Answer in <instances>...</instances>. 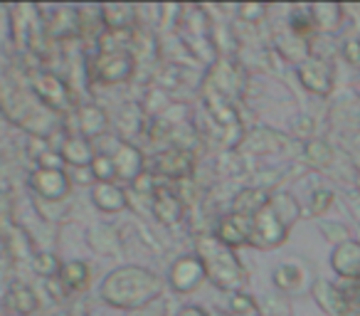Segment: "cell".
Masks as SVG:
<instances>
[{
	"mask_svg": "<svg viewBox=\"0 0 360 316\" xmlns=\"http://www.w3.org/2000/svg\"><path fill=\"white\" fill-rule=\"evenodd\" d=\"M333 267L345 277H360V245L345 242L343 247L335 250Z\"/></svg>",
	"mask_w": 360,
	"mask_h": 316,
	"instance_id": "9c48e42d",
	"label": "cell"
},
{
	"mask_svg": "<svg viewBox=\"0 0 360 316\" xmlns=\"http://www.w3.org/2000/svg\"><path fill=\"white\" fill-rule=\"evenodd\" d=\"M301 80L309 89L319 91V94H326L330 89V72H328V65L323 62L314 60V62H306L301 65Z\"/></svg>",
	"mask_w": 360,
	"mask_h": 316,
	"instance_id": "52a82bcc",
	"label": "cell"
},
{
	"mask_svg": "<svg viewBox=\"0 0 360 316\" xmlns=\"http://www.w3.org/2000/svg\"><path fill=\"white\" fill-rule=\"evenodd\" d=\"M217 237L227 245H242L247 242V237H252V222L245 215H230L220 222Z\"/></svg>",
	"mask_w": 360,
	"mask_h": 316,
	"instance_id": "8992f818",
	"label": "cell"
},
{
	"mask_svg": "<svg viewBox=\"0 0 360 316\" xmlns=\"http://www.w3.org/2000/svg\"><path fill=\"white\" fill-rule=\"evenodd\" d=\"M200 252L205 257V267L207 272L212 274V279L217 282L220 286H237L242 282L240 267H237L235 257H230V252L225 247L215 245L210 240L200 242Z\"/></svg>",
	"mask_w": 360,
	"mask_h": 316,
	"instance_id": "7a4b0ae2",
	"label": "cell"
},
{
	"mask_svg": "<svg viewBox=\"0 0 360 316\" xmlns=\"http://www.w3.org/2000/svg\"><path fill=\"white\" fill-rule=\"evenodd\" d=\"M114 161V171L116 176L121 178H136V173L141 171V156L136 148H131V146H121L119 153L111 158Z\"/></svg>",
	"mask_w": 360,
	"mask_h": 316,
	"instance_id": "30bf717a",
	"label": "cell"
},
{
	"mask_svg": "<svg viewBox=\"0 0 360 316\" xmlns=\"http://www.w3.org/2000/svg\"><path fill=\"white\" fill-rule=\"evenodd\" d=\"M343 52H345V55H348V60H350V62H355V65H360V42H358V40L345 42Z\"/></svg>",
	"mask_w": 360,
	"mask_h": 316,
	"instance_id": "ac0fdd59",
	"label": "cell"
},
{
	"mask_svg": "<svg viewBox=\"0 0 360 316\" xmlns=\"http://www.w3.org/2000/svg\"><path fill=\"white\" fill-rule=\"evenodd\" d=\"M202 262L198 257H188V260H180L173 267V286L178 291H191L193 286L200 284L202 279Z\"/></svg>",
	"mask_w": 360,
	"mask_h": 316,
	"instance_id": "5b68a950",
	"label": "cell"
},
{
	"mask_svg": "<svg viewBox=\"0 0 360 316\" xmlns=\"http://www.w3.org/2000/svg\"><path fill=\"white\" fill-rule=\"evenodd\" d=\"M155 213H158L160 220H178V201H175L170 193L160 191L158 196H155Z\"/></svg>",
	"mask_w": 360,
	"mask_h": 316,
	"instance_id": "5bb4252c",
	"label": "cell"
},
{
	"mask_svg": "<svg viewBox=\"0 0 360 316\" xmlns=\"http://www.w3.org/2000/svg\"><path fill=\"white\" fill-rule=\"evenodd\" d=\"M309 156L319 163H328L330 148L326 144H321V141H311V144H309Z\"/></svg>",
	"mask_w": 360,
	"mask_h": 316,
	"instance_id": "e0dca14e",
	"label": "cell"
},
{
	"mask_svg": "<svg viewBox=\"0 0 360 316\" xmlns=\"http://www.w3.org/2000/svg\"><path fill=\"white\" fill-rule=\"evenodd\" d=\"M281 237H284V225L274 208H264L257 213V217L252 220V242L257 240V245H276L281 242Z\"/></svg>",
	"mask_w": 360,
	"mask_h": 316,
	"instance_id": "3957f363",
	"label": "cell"
},
{
	"mask_svg": "<svg viewBox=\"0 0 360 316\" xmlns=\"http://www.w3.org/2000/svg\"><path fill=\"white\" fill-rule=\"evenodd\" d=\"M94 203L101 208V210H121V208L126 206L124 193H121L116 186H111V183H99V186H96Z\"/></svg>",
	"mask_w": 360,
	"mask_h": 316,
	"instance_id": "7c38bea8",
	"label": "cell"
},
{
	"mask_svg": "<svg viewBox=\"0 0 360 316\" xmlns=\"http://www.w3.org/2000/svg\"><path fill=\"white\" fill-rule=\"evenodd\" d=\"M62 156H65L70 163L84 166V163H89V158H91V148L84 139H70L65 144V148H62Z\"/></svg>",
	"mask_w": 360,
	"mask_h": 316,
	"instance_id": "4fadbf2b",
	"label": "cell"
},
{
	"mask_svg": "<svg viewBox=\"0 0 360 316\" xmlns=\"http://www.w3.org/2000/svg\"><path fill=\"white\" fill-rule=\"evenodd\" d=\"M35 89L40 91L42 99H47L50 104L65 106V101H67V87L62 84V82L57 80V77H52V75L37 77V80H35Z\"/></svg>",
	"mask_w": 360,
	"mask_h": 316,
	"instance_id": "8fae6325",
	"label": "cell"
},
{
	"mask_svg": "<svg viewBox=\"0 0 360 316\" xmlns=\"http://www.w3.org/2000/svg\"><path fill=\"white\" fill-rule=\"evenodd\" d=\"M104 114H101L96 106H86V109H82V126H84V134L86 136H94L99 134L101 129H104Z\"/></svg>",
	"mask_w": 360,
	"mask_h": 316,
	"instance_id": "9a60e30c",
	"label": "cell"
},
{
	"mask_svg": "<svg viewBox=\"0 0 360 316\" xmlns=\"http://www.w3.org/2000/svg\"><path fill=\"white\" fill-rule=\"evenodd\" d=\"M32 186L40 193L42 198H50V201H57L67 193L70 183H67V176L60 171V168H40V171L32 176Z\"/></svg>",
	"mask_w": 360,
	"mask_h": 316,
	"instance_id": "277c9868",
	"label": "cell"
},
{
	"mask_svg": "<svg viewBox=\"0 0 360 316\" xmlns=\"http://www.w3.org/2000/svg\"><path fill=\"white\" fill-rule=\"evenodd\" d=\"M65 282L70 286H82L86 282V267L82 262H70L65 267Z\"/></svg>",
	"mask_w": 360,
	"mask_h": 316,
	"instance_id": "2e32d148",
	"label": "cell"
},
{
	"mask_svg": "<svg viewBox=\"0 0 360 316\" xmlns=\"http://www.w3.org/2000/svg\"><path fill=\"white\" fill-rule=\"evenodd\" d=\"M328 203H330V193H316V201H314V206H311V210H314V213L326 210V208H328Z\"/></svg>",
	"mask_w": 360,
	"mask_h": 316,
	"instance_id": "d6986e66",
	"label": "cell"
},
{
	"mask_svg": "<svg viewBox=\"0 0 360 316\" xmlns=\"http://www.w3.org/2000/svg\"><path fill=\"white\" fill-rule=\"evenodd\" d=\"M134 65L126 55H101L99 57V75L104 82H116L124 80V77L131 75Z\"/></svg>",
	"mask_w": 360,
	"mask_h": 316,
	"instance_id": "ba28073f",
	"label": "cell"
},
{
	"mask_svg": "<svg viewBox=\"0 0 360 316\" xmlns=\"http://www.w3.org/2000/svg\"><path fill=\"white\" fill-rule=\"evenodd\" d=\"M180 316H205V314H202V311H198V309H186Z\"/></svg>",
	"mask_w": 360,
	"mask_h": 316,
	"instance_id": "ffe728a7",
	"label": "cell"
},
{
	"mask_svg": "<svg viewBox=\"0 0 360 316\" xmlns=\"http://www.w3.org/2000/svg\"><path fill=\"white\" fill-rule=\"evenodd\" d=\"M158 279L141 270H119L106 279L104 296L116 306H136L158 294Z\"/></svg>",
	"mask_w": 360,
	"mask_h": 316,
	"instance_id": "6da1fadb",
	"label": "cell"
}]
</instances>
